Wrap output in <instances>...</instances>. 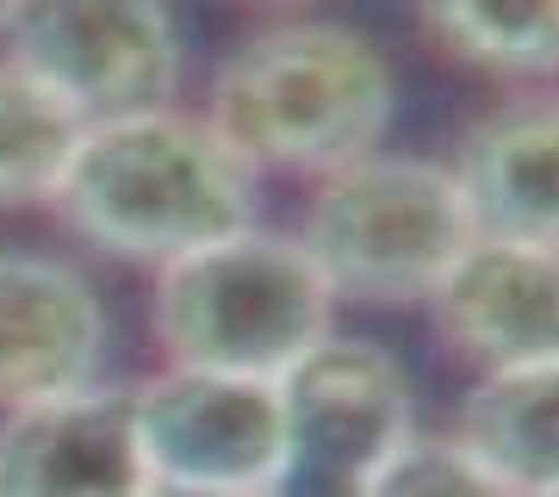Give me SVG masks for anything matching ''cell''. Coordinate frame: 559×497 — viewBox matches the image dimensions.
Returning a JSON list of instances; mask_svg holds the SVG:
<instances>
[{
	"instance_id": "5",
	"label": "cell",
	"mask_w": 559,
	"mask_h": 497,
	"mask_svg": "<svg viewBox=\"0 0 559 497\" xmlns=\"http://www.w3.org/2000/svg\"><path fill=\"white\" fill-rule=\"evenodd\" d=\"M0 50L81 125L175 106L180 94L168 0H7Z\"/></svg>"
},
{
	"instance_id": "16",
	"label": "cell",
	"mask_w": 559,
	"mask_h": 497,
	"mask_svg": "<svg viewBox=\"0 0 559 497\" xmlns=\"http://www.w3.org/2000/svg\"><path fill=\"white\" fill-rule=\"evenodd\" d=\"M143 497H267V492H212V485H168V478H150Z\"/></svg>"
},
{
	"instance_id": "11",
	"label": "cell",
	"mask_w": 559,
	"mask_h": 497,
	"mask_svg": "<svg viewBox=\"0 0 559 497\" xmlns=\"http://www.w3.org/2000/svg\"><path fill=\"white\" fill-rule=\"evenodd\" d=\"M454 193L473 237L540 242L559 230V113L554 94H516L491 106L454 156Z\"/></svg>"
},
{
	"instance_id": "14",
	"label": "cell",
	"mask_w": 559,
	"mask_h": 497,
	"mask_svg": "<svg viewBox=\"0 0 559 497\" xmlns=\"http://www.w3.org/2000/svg\"><path fill=\"white\" fill-rule=\"evenodd\" d=\"M87 125L0 57V212L50 205Z\"/></svg>"
},
{
	"instance_id": "4",
	"label": "cell",
	"mask_w": 559,
	"mask_h": 497,
	"mask_svg": "<svg viewBox=\"0 0 559 497\" xmlns=\"http://www.w3.org/2000/svg\"><path fill=\"white\" fill-rule=\"evenodd\" d=\"M473 242L454 175L423 156H360L318 180L299 249L348 305H423Z\"/></svg>"
},
{
	"instance_id": "10",
	"label": "cell",
	"mask_w": 559,
	"mask_h": 497,
	"mask_svg": "<svg viewBox=\"0 0 559 497\" xmlns=\"http://www.w3.org/2000/svg\"><path fill=\"white\" fill-rule=\"evenodd\" d=\"M106 311L94 280L57 256L0 249V417L100 379Z\"/></svg>"
},
{
	"instance_id": "17",
	"label": "cell",
	"mask_w": 559,
	"mask_h": 497,
	"mask_svg": "<svg viewBox=\"0 0 559 497\" xmlns=\"http://www.w3.org/2000/svg\"><path fill=\"white\" fill-rule=\"evenodd\" d=\"M261 7H299V0H261Z\"/></svg>"
},
{
	"instance_id": "15",
	"label": "cell",
	"mask_w": 559,
	"mask_h": 497,
	"mask_svg": "<svg viewBox=\"0 0 559 497\" xmlns=\"http://www.w3.org/2000/svg\"><path fill=\"white\" fill-rule=\"evenodd\" d=\"M360 497H516L491 478L454 436H411L380 460V473L360 485Z\"/></svg>"
},
{
	"instance_id": "2",
	"label": "cell",
	"mask_w": 559,
	"mask_h": 497,
	"mask_svg": "<svg viewBox=\"0 0 559 497\" xmlns=\"http://www.w3.org/2000/svg\"><path fill=\"white\" fill-rule=\"evenodd\" d=\"M392 106V62L360 32L286 20L218 62L205 125L237 150L242 168L323 180L380 150Z\"/></svg>"
},
{
	"instance_id": "13",
	"label": "cell",
	"mask_w": 559,
	"mask_h": 497,
	"mask_svg": "<svg viewBox=\"0 0 559 497\" xmlns=\"http://www.w3.org/2000/svg\"><path fill=\"white\" fill-rule=\"evenodd\" d=\"M423 38L479 75L547 81L559 62V0H417Z\"/></svg>"
},
{
	"instance_id": "3",
	"label": "cell",
	"mask_w": 559,
	"mask_h": 497,
	"mask_svg": "<svg viewBox=\"0 0 559 497\" xmlns=\"http://www.w3.org/2000/svg\"><path fill=\"white\" fill-rule=\"evenodd\" d=\"M156 342L168 367L280 379L311 342L330 336L336 298L299 237L237 230L156 268Z\"/></svg>"
},
{
	"instance_id": "19",
	"label": "cell",
	"mask_w": 559,
	"mask_h": 497,
	"mask_svg": "<svg viewBox=\"0 0 559 497\" xmlns=\"http://www.w3.org/2000/svg\"><path fill=\"white\" fill-rule=\"evenodd\" d=\"M0 7H7V0H0Z\"/></svg>"
},
{
	"instance_id": "8",
	"label": "cell",
	"mask_w": 559,
	"mask_h": 497,
	"mask_svg": "<svg viewBox=\"0 0 559 497\" xmlns=\"http://www.w3.org/2000/svg\"><path fill=\"white\" fill-rule=\"evenodd\" d=\"M131 386H81L0 417V497H143Z\"/></svg>"
},
{
	"instance_id": "9",
	"label": "cell",
	"mask_w": 559,
	"mask_h": 497,
	"mask_svg": "<svg viewBox=\"0 0 559 497\" xmlns=\"http://www.w3.org/2000/svg\"><path fill=\"white\" fill-rule=\"evenodd\" d=\"M436 336L479 374L559 360V261L540 242L473 237L429 286Z\"/></svg>"
},
{
	"instance_id": "12",
	"label": "cell",
	"mask_w": 559,
	"mask_h": 497,
	"mask_svg": "<svg viewBox=\"0 0 559 497\" xmlns=\"http://www.w3.org/2000/svg\"><path fill=\"white\" fill-rule=\"evenodd\" d=\"M460 448L516 497L559 478V360L491 367L460 404Z\"/></svg>"
},
{
	"instance_id": "7",
	"label": "cell",
	"mask_w": 559,
	"mask_h": 497,
	"mask_svg": "<svg viewBox=\"0 0 559 497\" xmlns=\"http://www.w3.org/2000/svg\"><path fill=\"white\" fill-rule=\"evenodd\" d=\"M131 423L150 478L212 485V492H267L280 478V392L274 379L168 367L131 386Z\"/></svg>"
},
{
	"instance_id": "18",
	"label": "cell",
	"mask_w": 559,
	"mask_h": 497,
	"mask_svg": "<svg viewBox=\"0 0 559 497\" xmlns=\"http://www.w3.org/2000/svg\"><path fill=\"white\" fill-rule=\"evenodd\" d=\"M528 497H554V492H528Z\"/></svg>"
},
{
	"instance_id": "1",
	"label": "cell",
	"mask_w": 559,
	"mask_h": 497,
	"mask_svg": "<svg viewBox=\"0 0 559 497\" xmlns=\"http://www.w3.org/2000/svg\"><path fill=\"white\" fill-rule=\"evenodd\" d=\"M50 205L87 249L168 268L255 224V168L205 119L150 106L87 125Z\"/></svg>"
},
{
	"instance_id": "6",
	"label": "cell",
	"mask_w": 559,
	"mask_h": 497,
	"mask_svg": "<svg viewBox=\"0 0 559 497\" xmlns=\"http://www.w3.org/2000/svg\"><path fill=\"white\" fill-rule=\"evenodd\" d=\"M280 392V478L274 497H360L380 460L411 436V379L380 342L323 336Z\"/></svg>"
}]
</instances>
